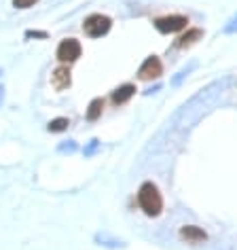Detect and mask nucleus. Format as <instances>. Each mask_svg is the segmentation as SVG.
Segmentation results:
<instances>
[{
  "label": "nucleus",
  "instance_id": "nucleus-1",
  "mask_svg": "<svg viewBox=\"0 0 237 250\" xmlns=\"http://www.w3.org/2000/svg\"><path fill=\"white\" fill-rule=\"evenodd\" d=\"M138 204L148 216H157L163 208V197H161L159 189L153 183H144L138 191Z\"/></svg>",
  "mask_w": 237,
  "mask_h": 250
},
{
  "label": "nucleus",
  "instance_id": "nucleus-2",
  "mask_svg": "<svg viewBox=\"0 0 237 250\" xmlns=\"http://www.w3.org/2000/svg\"><path fill=\"white\" fill-rule=\"evenodd\" d=\"M110 26H112L110 17L96 13V15H89V17L85 20L83 30H85V34H87V36H91V39H99V36L108 34Z\"/></svg>",
  "mask_w": 237,
  "mask_h": 250
},
{
  "label": "nucleus",
  "instance_id": "nucleus-3",
  "mask_svg": "<svg viewBox=\"0 0 237 250\" xmlns=\"http://www.w3.org/2000/svg\"><path fill=\"white\" fill-rule=\"evenodd\" d=\"M80 53H83V47H80V42L77 39H64L58 45V60L61 64H72V62H77L80 58Z\"/></svg>",
  "mask_w": 237,
  "mask_h": 250
},
{
  "label": "nucleus",
  "instance_id": "nucleus-4",
  "mask_svg": "<svg viewBox=\"0 0 237 250\" xmlns=\"http://www.w3.org/2000/svg\"><path fill=\"white\" fill-rule=\"evenodd\" d=\"M186 23H189V20L184 15H167V17H159L155 21V28L163 34H172V32H178V30L186 28Z\"/></svg>",
  "mask_w": 237,
  "mask_h": 250
},
{
  "label": "nucleus",
  "instance_id": "nucleus-5",
  "mask_svg": "<svg viewBox=\"0 0 237 250\" xmlns=\"http://www.w3.org/2000/svg\"><path fill=\"white\" fill-rule=\"evenodd\" d=\"M140 79L142 81H151V79H157L161 74V62L159 58H155V55H151V58H146V62L140 66Z\"/></svg>",
  "mask_w": 237,
  "mask_h": 250
},
{
  "label": "nucleus",
  "instance_id": "nucleus-6",
  "mask_svg": "<svg viewBox=\"0 0 237 250\" xmlns=\"http://www.w3.org/2000/svg\"><path fill=\"white\" fill-rule=\"evenodd\" d=\"M72 83V79H70V70H68V66H59V68H55L53 74H51V85L55 87L58 91L61 89H68Z\"/></svg>",
  "mask_w": 237,
  "mask_h": 250
},
{
  "label": "nucleus",
  "instance_id": "nucleus-7",
  "mask_svg": "<svg viewBox=\"0 0 237 250\" xmlns=\"http://www.w3.org/2000/svg\"><path fill=\"white\" fill-rule=\"evenodd\" d=\"M136 93V87L134 85H121L118 89H115L112 91V104H125L129 98H132Z\"/></svg>",
  "mask_w": 237,
  "mask_h": 250
},
{
  "label": "nucleus",
  "instance_id": "nucleus-8",
  "mask_svg": "<svg viewBox=\"0 0 237 250\" xmlns=\"http://www.w3.org/2000/svg\"><path fill=\"white\" fill-rule=\"evenodd\" d=\"M180 235L189 242H203L205 240V231L195 227V225H186V227H182L180 229Z\"/></svg>",
  "mask_w": 237,
  "mask_h": 250
},
{
  "label": "nucleus",
  "instance_id": "nucleus-9",
  "mask_svg": "<svg viewBox=\"0 0 237 250\" xmlns=\"http://www.w3.org/2000/svg\"><path fill=\"white\" fill-rule=\"evenodd\" d=\"M102 108H104V100L102 98L91 100L89 108H87V119H89V121H96V119L102 115Z\"/></svg>",
  "mask_w": 237,
  "mask_h": 250
},
{
  "label": "nucleus",
  "instance_id": "nucleus-10",
  "mask_svg": "<svg viewBox=\"0 0 237 250\" xmlns=\"http://www.w3.org/2000/svg\"><path fill=\"white\" fill-rule=\"evenodd\" d=\"M201 30H189L184 36H180L178 42H176V47H186V45H191V42H195L197 39H201Z\"/></svg>",
  "mask_w": 237,
  "mask_h": 250
},
{
  "label": "nucleus",
  "instance_id": "nucleus-11",
  "mask_svg": "<svg viewBox=\"0 0 237 250\" xmlns=\"http://www.w3.org/2000/svg\"><path fill=\"white\" fill-rule=\"evenodd\" d=\"M70 125V121L64 117H59V119H53L51 123H49V132H64V129Z\"/></svg>",
  "mask_w": 237,
  "mask_h": 250
},
{
  "label": "nucleus",
  "instance_id": "nucleus-12",
  "mask_svg": "<svg viewBox=\"0 0 237 250\" xmlns=\"http://www.w3.org/2000/svg\"><path fill=\"white\" fill-rule=\"evenodd\" d=\"M36 2H39V0H13V7H17V9H30V7H34Z\"/></svg>",
  "mask_w": 237,
  "mask_h": 250
}]
</instances>
